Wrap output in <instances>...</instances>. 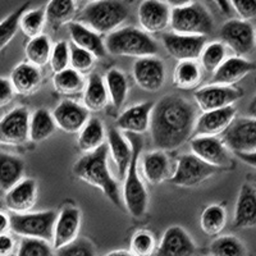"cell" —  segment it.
<instances>
[{
    "label": "cell",
    "mask_w": 256,
    "mask_h": 256,
    "mask_svg": "<svg viewBox=\"0 0 256 256\" xmlns=\"http://www.w3.org/2000/svg\"><path fill=\"white\" fill-rule=\"evenodd\" d=\"M128 9L118 0H99L88 4L80 14V24L88 27L96 34H110L120 28L127 20Z\"/></svg>",
    "instance_id": "5"
},
{
    "label": "cell",
    "mask_w": 256,
    "mask_h": 256,
    "mask_svg": "<svg viewBox=\"0 0 256 256\" xmlns=\"http://www.w3.org/2000/svg\"><path fill=\"white\" fill-rule=\"evenodd\" d=\"M200 226L208 236H218L227 226V210L218 204L209 205L201 212Z\"/></svg>",
    "instance_id": "36"
},
{
    "label": "cell",
    "mask_w": 256,
    "mask_h": 256,
    "mask_svg": "<svg viewBox=\"0 0 256 256\" xmlns=\"http://www.w3.org/2000/svg\"><path fill=\"white\" fill-rule=\"evenodd\" d=\"M196 122L194 105L184 98L166 95L154 104L150 134L158 150L172 152L190 140Z\"/></svg>",
    "instance_id": "1"
},
{
    "label": "cell",
    "mask_w": 256,
    "mask_h": 256,
    "mask_svg": "<svg viewBox=\"0 0 256 256\" xmlns=\"http://www.w3.org/2000/svg\"><path fill=\"white\" fill-rule=\"evenodd\" d=\"M16 244L12 236L2 234L0 236V256H12L14 254Z\"/></svg>",
    "instance_id": "50"
},
{
    "label": "cell",
    "mask_w": 256,
    "mask_h": 256,
    "mask_svg": "<svg viewBox=\"0 0 256 256\" xmlns=\"http://www.w3.org/2000/svg\"><path fill=\"white\" fill-rule=\"evenodd\" d=\"M212 256H248V248L234 236H220L210 244Z\"/></svg>",
    "instance_id": "39"
},
{
    "label": "cell",
    "mask_w": 256,
    "mask_h": 256,
    "mask_svg": "<svg viewBox=\"0 0 256 256\" xmlns=\"http://www.w3.org/2000/svg\"><path fill=\"white\" fill-rule=\"evenodd\" d=\"M162 40L169 56L178 62L198 60L206 44L205 36L180 35L176 32L164 34Z\"/></svg>",
    "instance_id": "14"
},
{
    "label": "cell",
    "mask_w": 256,
    "mask_h": 256,
    "mask_svg": "<svg viewBox=\"0 0 256 256\" xmlns=\"http://www.w3.org/2000/svg\"><path fill=\"white\" fill-rule=\"evenodd\" d=\"M81 2H84V3L91 4V3H95V2H99V0H81Z\"/></svg>",
    "instance_id": "56"
},
{
    "label": "cell",
    "mask_w": 256,
    "mask_h": 256,
    "mask_svg": "<svg viewBox=\"0 0 256 256\" xmlns=\"http://www.w3.org/2000/svg\"><path fill=\"white\" fill-rule=\"evenodd\" d=\"M104 256H134L130 251H123V250H118V251H112V252L106 254Z\"/></svg>",
    "instance_id": "55"
},
{
    "label": "cell",
    "mask_w": 256,
    "mask_h": 256,
    "mask_svg": "<svg viewBox=\"0 0 256 256\" xmlns=\"http://www.w3.org/2000/svg\"><path fill=\"white\" fill-rule=\"evenodd\" d=\"M56 251V256H96L95 248L88 238H76Z\"/></svg>",
    "instance_id": "47"
},
{
    "label": "cell",
    "mask_w": 256,
    "mask_h": 256,
    "mask_svg": "<svg viewBox=\"0 0 256 256\" xmlns=\"http://www.w3.org/2000/svg\"><path fill=\"white\" fill-rule=\"evenodd\" d=\"M16 96V91L9 78L0 77V108H4L13 102Z\"/></svg>",
    "instance_id": "49"
},
{
    "label": "cell",
    "mask_w": 256,
    "mask_h": 256,
    "mask_svg": "<svg viewBox=\"0 0 256 256\" xmlns=\"http://www.w3.org/2000/svg\"><path fill=\"white\" fill-rule=\"evenodd\" d=\"M242 90L236 86L208 84L195 92V102L202 113L216 109L227 108L236 104L242 98Z\"/></svg>",
    "instance_id": "13"
},
{
    "label": "cell",
    "mask_w": 256,
    "mask_h": 256,
    "mask_svg": "<svg viewBox=\"0 0 256 256\" xmlns=\"http://www.w3.org/2000/svg\"><path fill=\"white\" fill-rule=\"evenodd\" d=\"M218 172V168L209 166L194 154H186L178 158L174 172L169 182L178 187L191 188L196 187Z\"/></svg>",
    "instance_id": "8"
},
{
    "label": "cell",
    "mask_w": 256,
    "mask_h": 256,
    "mask_svg": "<svg viewBox=\"0 0 256 256\" xmlns=\"http://www.w3.org/2000/svg\"><path fill=\"white\" fill-rule=\"evenodd\" d=\"M70 45L67 41H58L54 46L52 48V54H50L49 64L52 72L58 73L62 70L70 68Z\"/></svg>",
    "instance_id": "46"
},
{
    "label": "cell",
    "mask_w": 256,
    "mask_h": 256,
    "mask_svg": "<svg viewBox=\"0 0 256 256\" xmlns=\"http://www.w3.org/2000/svg\"><path fill=\"white\" fill-rule=\"evenodd\" d=\"M233 226L238 230L256 226V190L252 184H244L240 188Z\"/></svg>",
    "instance_id": "25"
},
{
    "label": "cell",
    "mask_w": 256,
    "mask_h": 256,
    "mask_svg": "<svg viewBox=\"0 0 256 256\" xmlns=\"http://www.w3.org/2000/svg\"><path fill=\"white\" fill-rule=\"evenodd\" d=\"M226 56H227V48L222 41L205 44L204 49L198 56L201 62V68L212 73L226 60Z\"/></svg>",
    "instance_id": "40"
},
{
    "label": "cell",
    "mask_w": 256,
    "mask_h": 256,
    "mask_svg": "<svg viewBox=\"0 0 256 256\" xmlns=\"http://www.w3.org/2000/svg\"><path fill=\"white\" fill-rule=\"evenodd\" d=\"M214 3L218 6V8L220 9V12L224 14H230V4L228 0H212Z\"/></svg>",
    "instance_id": "53"
},
{
    "label": "cell",
    "mask_w": 256,
    "mask_h": 256,
    "mask_svg": "<svg viewBox=\"0 0 256 256\" xmlns=\"http://www.w3.org/2000/svg\"><path fill=\"white\" fill-rule=\"evenodd\" d=\"M242 20H251L256 17V0H228Z\"/></svg>",
    "instance_id": "48"
},
{
    "label": "cell",
    "mask_w": 256,
    "mask_h": 256,
    "mask_svg": "<svg viewBox=\"0 0 256 256\" xmlns=\"http://www.w3.org/2000/svg\"><path fill=\"white\" fill-rule=\"evenodd\" d=\"M81 228V212L73 205H66L56 214L54 230H52V248L58 250L78 238Z\"/></svg>",
    "instance_id": "16"
},
{
    "label": "cell",
    "mask_w": 256,
    "mask_h": 256,
    "mask_svg": "<svg viewBox=\"0 0 256 256\" xmlns=\"http://www.w3.org/2000/svg\"><path fill=\"white\" fill-rule=\"evenodd\" d=\"M106 146L109 156L114 162L118 172V178H124L127 168L132 158V146L127 137L123 136L118 128H109L106 134Z\"/></svg>",
    "instance_id": "26"
},
{
    "label": "cell",
    "mask_w": 256,
    "mask_h": 256,
    "mask_svg": "<svg viewBox=\"0 0 256 256\" xmlns=\"http://www.w3.org/2000/svg\"><path fill=\"white\" fill-rule=\"evenodd\" d=\"M56 219L54 210L28 212L24 214H12L9 216L10 230L22 238H38L52 242V230Z\"/></svg>",
    "instance_id": "7"
},
{
    "label": "cell",
    "mask_w": 256,
    "mask_h": 256,
    "mask_svg": "<svg viewBox=\"0 0 256 256\" xmlns=\"http://www.w3.org/2000/svg\"><path fill=\"white\" fill-rule=\"evenodd\" d=\"M109 96L105 82L100 74L92 73L84 90V106L88 112H102L106 108Z\"/></svg>",
    "instance_id": "30"
},
{
    "label": "cell",
    "mask_w": 256,
    "mask_h": 256,
    "mask_svg": "<svg viewBox=\"0 0 256 256\" xmlns=\"http://www.w3.org/2000/svg\"><path fill=\"white\" fill-rule=\"evenodd\" d=\"M38 200V184L34 178H24L6 192V205L13 214L31 212Z\"/></svg>",
    "instance_id": "21"
},
{
    "label": "cell",
    "mask_w": 256,
    "mask_h": 256,
    "mask_svg": "<svg viewBox=\"0 0 256 256\" xmlns=\"http://www.w3.org/2000/svg\"><path fill=\"white\" fill-rule=\"evenodd\" d=\"M222 141L233 154L256 152V120L252 116L234 118L224 131Z\"/></svg>",
    "instance_id": "9"
},
{
    "label": "cell",
    "mask_w": 256,
    "mask_h": 256,
    "mask_svg": "<svg viewBox=\"0 0 256 256\" xmlns=\"http://www.w3.org/2000/svg\"><path fill=\"white\" fill-rule=\"evenodd\" d=\"M202 78L201 66L198 60H182L173 72V84L180 90H194Z\"/></svg>",
    "instance_id": "33"
},
{
    "label": "cell",
    "mask_w": 256,
    "mask_h": 256,
    "mask_svg": "<svg viewBox=\"0 0 256 256\" xmlns=\"http://www.w3.org/2000/svg\"><path fill=\"white\" fill-rule=\"evenodd\" d=\"M155 251V237L148 230H138L131 240V251L134 256H152Z\"/></svg>",
    "instance_id": "45"
},
{
    "label": "cell",
    "mask_w": 256,
    "mask_h": 256,
    "mask_svg": "<svg viewBox=\"0 0 256 256\" xmlns=\"http://www.w3.org/2000/svg\"><path fill=\"white\" fill-rule=\"evenodd\" d=\"M76 14L74 0H50L45 8L46 22L52 27L70 24Z\"/></svg>",
    "instance_id": "35"
},
{
    "label": "cell",
    "mask_w": 256,
    "mask_h": 256,
    "mask_svg": "<svg viewBox=\"0 0 256 256\" xmlns=\"http://www.w3.org/2000/svg\"><path fill=\"white\" fill-rule=\"evenodd\" d=\"M140 166L142 176L152 184H159L166 180H170L174 168H172L170 159L166 152L155 150L141 155Z\"/></svg>",
    "instance_id": "24"
},
{
    "label": "cell",
    "mask_w": 256,
    "mask_h": 256,
    "mask_svg": "<svg viewBox=\"0 0 256 256\" xmlns=\"http://www.w3.org/2000/svg\"><path fill=\"white\" fill-rule=\"evenodd\" d=\"M196 244L191 236L180 226H172L164 232L156 250V256H194Z\"/></svg>",
    "instance_id": "20"
},
{
    "label": "cell",
    "mask_w": 256,
    "mask_h": 256,
    "mask_svg": "<svg viewBox=\"0 0 256 256\" xmlns=\"http://www.w3.org/2000/svg\"><path fill=\"white\" fill-rule=\"evenodd\" d=\"M190 148L192 152L191 154L198 156L209 166H216L218 169L230 166V150L218 137H192Z\"/></svg>",
    "instance_id": "15"
},
{
    "label": "cell",
    "mask_w": 256,
    "mask_h": 256,
    "mask_svg": "<svg viewBox=\"0 0 256 256\" xmlns=\"http://www.w3.org/2000/svg\"><path fill=\"white\" fill-rule=\"evenodd\" d=\"M90 112L84 105L73 100H62L56 109L52 110V120L56 122V128L66 134H78L86 122L90 120Z\"/></svg>",
    "instance_id": "17"
},
{
    "label": "cell",
    "mask_w": 256,
    "mask_h": 256,
    "mask_svg": "<svg viewBox=\"0 0 256 256\" xmlns=\"http://www.w3.org/2000/svg\"><path fill=\"white\" fill-rule=\"evenodd\" d=\"M170 12V6L162 0H144L138 6V20L146 34H158L169 26Z\"/></svg>",
    "instance_id": "19"
},
{
    "label": "cell",
    "mask_w": 256,
    "mask_h": 256,
    "mask_svg": "<svg viewBox=\"0 0 256 256\" xmlns=\"http://www.w3.org/2000/svg\"><path fill=\"white\" fill-rule=\"evenodd\" d=\"M108 159V146L104 144L95 152L84 154V156L80 158L73 166L72 172L78 180H84L86 184L99 188L110 202L122 209L123 201L120 190L116 180L112 176Z\"/></svg>",
    "instance_id": "2"
},
{
    "label": "cell",
    "mask_w": 256,
    "mask_h": 256,
    "mask_svg": "<svg viewBox=\"0 0 256 256\" xmlns=\"http://www.w3.org/2000/svg\"><path fill=\"white\" fill-rule=\"evenodd\" d=\"M105 50L113 56L145 58L155 56L158 45L145 31L128 26L110 32L104 40Z\"/></svg>",
    "instance_id": "4"
},
{
    "label": "cell",
    "mask_w": 256,
    "mask_h": 256,
    "mask_svg": "<svg viewBox=\"0 0 256 256\" xmlns=\"http://www.w3.org/2000/svg\"><path fill=\"white\" fill-rule=\"evenodd\" d=\"M236 114L237 108L234 105L216 109V110L205 112L196 120L192 137L220 136L236 118Z\"/></svg>",
    "instance_id": "18"
},
{
    "label": "cell",
    "mask_w": 256,
    "mask_h": 256,
    "mask_svg": "<svg viewBox=\"0 0 256 256\" xmlns=\"http://www.w3.org/2000/svg\"><path fill=\"white\" fill-rule=\"evenodd\" d=\"M154 102H145L126 109L116 120V128L127 134H142L150 128Z\"/></svg>",
    "instance_id": "23"
},
{
    "label": "cell",
    "mask_w": 256,
    "mask_h": 256,
    "mask_svg": "<svg viewBox=\"0 0 256 256\" xmlns=\"http://www.w3.org/2000/svg\"><path fill=\"white\" fill-rule=\"evenodd\" d=\"M163 2L166 4H168L170 8H178V6H184L192 3L194 0H163Z\"/></svg>",
    "instance_id": "54"
},
{
    "label": "cell",
    "mask_w": 256,
    "mask_h": 256,
    "mask_svg": "<svg viewBox=\"0 0 256 256\" xmlns=\"http://www.w3.org/2000/svg\"><path fill=\"white\" fill-rule=\"evenodd\" d=\"M45 24V9H27L20 20V28L27 38H32L42 34Z\"/></svg>",
    "instance_id": "41"
},
{
    "label": "cell",
    "mask_w": 256,
    "mask_h": 256,
    "mask_svg": "<svg viewBox=\"0 0 256 256\" xmlns=\"http://www.w3.org/2000/svg\"><path fill=\"white\" fill-rule=\"evenodd\" d=\"M24 162L20 156L0 152V190L6 192L24 180Z\"/></svg>",
    "instance_id": "29"
},
{
    "label": "cell",
    "mask_w": 256,
    "mask_h": 256,
    "mask_svg": "<svg viewBox=\"0 0 256 256\" xmlns=\"http://www.w3.org/2000/svg\"><path fill=\"white\" fill-rule=\"evenodd\" d=\"M10 230V220L6 212H0V236L6 234Z\"/></svg>",
    "instance_id": "51"
},
{
    "label": "cell",
    "mask_w": 256,
    "mask_h": 256,
    "mask_svg": "<svg viewBox=\"0 0 256 256\" xmlns=\"http://www.w3.org/2000/svg\"><path fill=\"white\" fill-rule=\"evenodd\" d=\"M132 74L138 88L148 92H156L166 84V70L162 59L145 56L134 62Z\"/></svg>",
    "instance_id": "12"
},
{
    "label": "cell",
    "mask_w": 256,
    "mask_h": 256,
    "mask_svg": "<svg viewBox=\"0 0 256 256\" xmlns=\"http://www.w3.org/2000/svg\"><path fill=\"white\" fill-rule=\"evenodd\" d=\"M106 134H105L104 123L99 118H90L86 124L78 132L77 145L84 154H88L102 146L105 144Z\"/></svg>",
    "instance_id": "31"
},
{
    "label": "cell",
    "mask_w": 256,
    "mask_h": 256,
    "mask_svg": "<svg viewBox=\"0 0 256 256\" xmlns=\"http://www.w3.org/2000/svg\"><path fill=\"white\" fill-rule=\"evenodd\" d=\"M41 80L42 76L40 68L34 67L30 63H20L13 68L9 81L12 84L16 94L31 95L40 88Z\"/></svg>",
    "instance_id": "28"
},
{
    "label": "cell",
    "mask_w": 256,
    "mask_h": 256,
    "mask_svg": "<svg viewBox=\"0 0 256 256\" xmlns=\"http://www.w3.org/2000/svg\"><path fill=\"white\" fill-rule=\"evenodd\" d=\"M56 130V126L52 116L48 109H36L32 114H30V140L34 142H41L48 140Z\"/></svg>",
    "instance_id": "32"
},
{
    "label": "cell",
    "mask_w": 256,
    "mask_h": 256,
    "mask_svg": "<svg viewBox=\"0 0 256 256\" xmlns=\"http://www.w3.org/2000/svg\"><path fill=\"white\" fill-rule=\"evenodd\" d=\"M104 82L106 91H108L109 102L116 109H120L127 100L128 90H130L127 77L122 70L112 68L105 74Z\"/></svg>",
    "instance_id": "34"
},
{
    "label": "cell",
    "mask_w": 256,
    "mask_h": 256,
    "mask_svg": "<svg viewBox=\"0 0 256 256\" xmlns=\"http://www.w3.org/2000/svg\"><path fill=\"white\" fill-rule=\"evenodd\" d=\"M52 84H54V88L62 95L73 96L78 95L84 90L86 82L82 74L72 68H67L62 72L54 73Z\"/></svg>",
    "instance_id": "37"
},
{
    "label": "cell",
    "mask_w": 256,
    "mask_h": 256,
    "mask_svg": "<svg viewBox=\"0 0 256 256\" xmlns=\"http://www.w3.org/2000/svg\"><path fill=\"white\" fill-rule=\"evenodd\" d=\"M70 38L73 41V45L80 49H84L92 54L95 58H102L106 56L104 40L102 35L96 34L95 31L90 30L88 27L84 26L80 22H70L68 24Z\"/></svg>",
    "instance_id": "27"
},
{
    "label": "cell",
    "mask_w": 256,
    "mask_h": 256,
    "mask_svg": "<svg viewBox=\"0 0 256 256\" xmlns=\"http://www.w3.org/2000/svg\"><path fill=\"white\" fill-rule=\"evenodd\" d=\"M127 140L132 146V158L124 174L122 201L127 212L134 218H142L148 205V190L140 177V158L142 155L144 140L140 134H127Z\"/></svg>",
    "instance_id": "3"
},
{
    "label": "cell",
    "mask_w": 256,
    "mask_h": 256,
    "mask_svg": "<svg viewBox=\"0 0 256 256\" xmlns=\"http://www.w3.org/2000/svg\"><path fill=\"white\" fill-rule=\"evenodd\" d=\"M169 26L176 34L206 38L212 31L214 22L205 6L192 2L187 6L172 9Z\"/></svg>",
    "instance_id": "6"
},
{
    "label": "cell",
    "mask_w": 256,
    "mask_h": 256,
    "mask_svg": "<svg viewBox=\"0 0 256 256\" xmlns=\"http://www.w3.org/2000/svg\"><path fill=\"white\" fill-rule=\"evenodd\" d=\"M70 64L72 66V70L78 72L82 76L88 74V73H90L94 70L96 58L92 54H90V52L84 49H80V48L74 46V45L70 46Z\"/></svg>",
    "instance_id": "44"
},
{
    "label": "cell",
    "mask_w": 256,
    "mask_h": 256,
    "mask_svg": "<svg viewBox=\"0 0 256 256\" xmlns=\"http://www.w3.org/2000/svg\"><path fill=\"white\" fill-rule=\"evenodd\" d=\"M17 256H54V248L44 240L22 238Z\"/></svg>",
    "instance_id": "43"
},
{
    "label": "cell",
    "mask_w": 256,
    "mask_h": 256,
    "mask_svg": "<svg viewBox=\"0 0 256 256\" xmlns=\"http://www.w3.org/2000/svg\"><path fill=\"white\" fill-rule=\"evenodd\" d=\"M255 70V64L244 56H230L212 72L210 84L234 86Z\"/></svg>",
    "instance_id": "22"
},
{
    "label": "cell",
    "mask_w": 256,
    "mask_h": 256,
    "mask_svg": "<svg viewBox=\"0 0 256 256\" xmlns=\"http://www.w3.org/2000/svg\"><path fill=\"white\" fill-rule=\"evenodd\" d=\"M28 9V3H24L17 8L13 13L4 18L0 22V52L14 38L18 28H20V20L24 12Z\"/></svg>",
    "instance_id": "42"
},
{
    "label": "cell",
    "mask_w": 256,
    "mask_h": 256,
    "mask_svg": "<svg viewBox=\"0 0 256 256\" xmlns=\"http://www.w3.org/2000/svg\"><path fill=\"white\" fill-rule=\"evenodd\" d=\"M24 52H26L27 60L31 66L38 68L45 67L46 64H49L50 54H52L50 38L44 34L30 38Z\"/></svg>",
    "instance_id": "38"
},
{
    "label": "cell",
    "mask_w": 256,
    "mask_h": 256,
    "mask_svg": "<svg viewBox=\"0 0 256 256\" xmlns=\"http://www.w3.org/2000/svg\"><path fill=\"white\" fill-rule=\"evenodd\" d=\"M222 42L230 48L237 56L250 54L255 49V28L248 20H230L222 26Z\"/></svg>",
    "instance_id": "10"
},
{
    "label": "cell",
    "mask_w": 256,
    "mask_h": 256,
    "mask_svg": "<svg viewBox=\"0 0 256 256\" xmlns=\"http://www.w3.org/2000/svg\"><path fill=\"white\" fill-rule=\"evenodd\" d=\"M237 156L244 162L246 164L251 166V168H255L256 166V152H244V154H237Z\"/></svg>",
    "instance_id": "52"
},
{
    "label": "cell",
    "mask_w": 256,
    "mask_h": 256,
    "mask_svg": "<svg viewBox=\"0 0 256 256\" xmlns=\"http://www.w3.org/2000/svg\"><path fill=\"white\" fill-rule=\"evenodd\" d=\"M30 112L24 106H17L0 120V144L20 146L30 140Z\"/></svg>",
    "instance_id": "11"
}]
</instances>
